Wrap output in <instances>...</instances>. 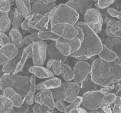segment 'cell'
Instances as JSON below:
<instances>
[{"instance_id":"5b68a950","label":"cell","mask_w":121,"mask_h":113,"mask_svg":"<svg viewBox=\"0 0 121 113\" xmlns=\"http://www.w3.org/2000/svg\"><path fill=\"white\" fill-rule=\"evenodd\" d=\"M52 91L55 99L63 100L70 103L75 101L79 96L80 85L74 82H65Z\"/></svg>"},{"instance_id":"f907efd6","label":"cell","mask_w":121,"mask_h":113,"mask_svg":"<svg viewBox=\"0 0 121 113\" xmlns=\"http://www.w3.org/2000/svg\"><path fill=\"white\" fill-rule=\"evenodd\" d=\"M117 26L119 29H121V19L117 21Z\"/></svg>"},{"instance_id":"cb8c5ba5","label":"cell","mask_w":121,"mask_h":113,"mask_svg":"<svg viewBox=\"0 0 121 113\" xmlns=\"http://www.w3.org/2000/svg\"><path fill=\"white\" fill-rule=\"evenodd\" d=\"M117 21L111 20L107 22L106 28V34L107 36L121 38V29L117 26Z\"/></svg>"},{"instance_id":"603a6c76","label":"cell","mask_w":121,"mask_h":113,"mask_svg":"<svg viewBox=\"0 0 121 113\" xmlns=\"http://www.w3.org/2000/svg\"><path fill=\"white\" fill-rule=\"evenodd\" d=\"M74 9L79 14L84 15L87 11L92 8V0H72Z\"/></svg>"},{"instance_id":"83f0119b","label":"cell","mask_w":121,"mask_h":113,"mask_svg":"<svg viewBox=\"0 0 121 113\" xmlns=\"http://www.w3.org/2000/svg\"><path fill=\"white\" fill-rule=\"evenodd\" d=\"M62 64L60 60L48 59L47 63V68L55 75H59L61 74Z\"/></svg>"},{"instance_id":"f546056e","label":"cell","mask_w":121,"mask_h":113,"mask_svg":"<svg viewBox=\"0 0 121 113\" xmlns=\"http://www.w3.org/2000/svg\"><path fill=\"white\" fill-rule=\"evenodd\" d=\"M50 18L49 13L42 16L35 25V29L38 31L48 30Z\"/></svg>"},{"instance_id":"8d00e7d4","label":"cell","mask_w":121,"mask_h":113,"mask_svg":"<svg viewBox=\"0 0 121 113\" xmlns=\"http://www.w3.org/2000/svg\"><path fill=\"white\" fill-rule=\"evenodd\" d=\"M82 103V98L81 96H79L75 101L70 103L69 105L67 106L64 113H69L72 110L77 108L80 106Z\"/></svg>"},{"instance_id":"b9f144b4","label":"cell","mask_w":121,"mask_h":113,"mask_svg":"<svg viewBox=\"0 0 121 113\" xmlns=\"http://www.w3.org/2000/svg\"><path fill=\"white\" fill-rule=\"evenodd\" d=\"M29 105L24 101L22 106L17 108L14 107L12 112L13 113H26L29 110Z\"/></svg>"},{"instance_id":"6f0895ef","label":"cell","mask_w":121,"mask_h":113,"mask_svg":"<svg viewBox=\"0 0 121 113\" xmlns=\"http://www.w3.org/2000/svg\"><path fill=\"white\" fill-rule=\"evenodd\" d=\"M120 96H121V93H120Z\"/></svg>"},{"instance_id":"8fae6325","label":"cell","mask_w":121,"mask_h":113,"mask_svg":"<svg viewBox=\"0 0 121 113\" xmlns=\"http://www.w3.org/2000/svg\"><path fill=\"white\" fill-rule=\"evenodd\" d=\"M73 70L75 74L73 81L75 83L80 84L90 75L91 66L85 61L79 60L74 66Z\"/></svg>"},{"instance_id":"ab89813d","label":"cell","mask_w":121,"mask_h":113,"mask_svg":"<svg viewBox=\"0 0 121 113\" xmlns=\"http://www.w3.org/2000/svg\"><path fill=\"white\" fill-rule=\"evenodd\" d=\"M32 111L33 113H50V110L46 107L36 104L33 107Z\"/></svg>"},{"instance_id":"ffe728a7","label":"cell","mask_w":121,"mask_h":113,"mask_svg":"<svg viewBox=\"0 0 121 113\" xmlns=\"http://www.w3.org/2000/svg\"><path fill=\"white\" fill-rule=\"evenodd\" d=\"M15 2L16 9L24 18H26L32 13L30 0H15Z\"/></svg>"},{"instance_id":"bcb514c9","label":"cell","mask_w":121,"mask_h":113,"mask_svg":"<svg viewBox=\"0 0 121 113\" xmlns=\"http://www.w3.org/2000/svg\"><path fill=\"white\" fill-rule=\"evenodd\" d=\"M0 47L5 45L11 43L10 39L9 37L5 34V33L0 32Z\"/></svg>"},{"instance_id":"db71d44e","label":"cell","mask_w":121,"mask_h":113,"mask_svg":"<svg viewBox=\"0 0 121 113\" xmlns=\"http://www.w3.org/2000/svg\"><path fill=\"white\" fill-rule=\"evenodd\" d=\"M92 0L93 1V2H97L98 1V0Z\"/></svg>"},{"instance_id":"9a60e30c","label":"cell","mask_w":121,"mask_h":113,"mask_svg":"<svg viewBox=\"0 0 121 113\" xmlns=\"http://www.w3.org/2000/svg\"><path fill=\"white\" fill-rule=\"evenodd\" d=\"M29 72L36 77L42 79H49L55 76V74L50 70L43 66L33 65L30 68Z\"/></svg>"},{"instance_id":"8992f818","label":"cell","mask_w":121,"mask_h":113,"mask_svg":"<svg viewBox=\"0 0 121 113\" xmlns=\"http://www.w3.org/2000/svg\"><path fill=\"white\" fill-rule=\"evenodd\" d=\"M106 94L101 89L85 93L81 95L82 104L84 108L91 111L99 109L103 106V99Z\"/></svg>"},{"instance_id":"f5cc1de1","label":"cell","mask_w":121,"mask_h":113,"mask_svg":"<svg viewBox=\"0 0 121 113\" xmlns=\"http://www.w3.org/2000/svg\"><path fill=\"white\" fill-rule=\"evenodd\" d=\"M10 2H11V3H12L13 2H14V1H15V0H9Z\"/></svg>"},{"instance_id":"f6af8a7d","label":"cell","mask_w":121,"mask_h":113,"mask_svg":"<svg viewBox=\"0 0 121 113\" xmlns=\"http://www.w3.org/2000/svg\"><path fill=\"white\" fill-rule=\"evenodd\" d=\"M65 101L61 100H56L55 107L57 110L60 112H64L67 106Z\"/></svg>"},{"instance_id":"2e32d148","label":"cell","mask_w":121,"mask_h":113,"mask_svg":"<svg viewBox=\"0 0 121 113\" xmlns=\"http://www.w3.org/2000/svg\"><path fill=\"white\" fill-rule=\"evenodd\" d=\"M60 79L56 77H52L41 82L36 85V89L38 91L43 90H52L58 87L62 84Z\"/></svg>"},{"instance_id":"3957f363","label":"cell","mask_w":121,"mask_h":113,"mask_svg":"<svg viewBox=\"0 0 121 113\" xmlns=\"http://www.w3.org/2000/svg\"><path fill=\"white\" fill-rule=\"evenodd\" d=\"M30 85V77L18 74H4L0 79V88L2 91L10 88L23 98L26 95Z\"/></svg>"},{"instance_id":"11a10c76","label":"cell","mask_w":121,"mask_h":113,"mask_svg":"<svg viewBox=\"0 0 121 113\" xmlns=\"http://www.w3.org/2000/svg\"><path fill=\"white\" fill-rule=\"evenodd\" d=\"M39 0V1H42V0Z\"/></svg>"},{"instance_id":"7bdbcfd3","label":"cell","mask_w":121,"mask_h":113,"mask_svg":"<svg viewBox=\"0 0 121 113\" xmlns=\"http://www.w3.org/2000/svg\"><path fill=\"white\" fill-rule=\"evenodd\" d=\"M111 106H112L113 112L114 113H121V97L117 96L115 102Z\"/></svg>"},{"instance_id":"f35d334b","label":"cell","mask_w":121,"mask_h":113,"mask_svg":"<svg viewBox=\"0 0 121 113\" xmlns=\"http://www.w3.org/2000/svg\"><path fill=\"white\" fill-rule=\"evenodd\" d=\"M11 3L9 0H0V13H9L11 10Z\"/></svg>"},{"instance_id":"74e56055","label":"cell","mask_w":121,"mask_h":113,"mask_svg":"<svg viewBox=\"0 0 121 113\" xmlns=\"http://www.w3.org/2000/svg\"><path fill=\"white\" fill-rule=\"evenodd\" d=\"M43 15L37 13H31L28 17V25L30 28L35 29V27L40 18Z\"/></svg>"},{"instance_id":"e575fe53","label":"cell","mask_w":121,"mask_h":113,"mask_svg":"<svg viewBox=\"0 0 121 113\" xmlns=\"http://www.w3.org/2000/svg\"><path fill=\"white\" fill-rule=\"evenodd\" d=\"M117 96L115 93H106L103 99V106H111L115 102Z\"/></svg>"},{"instance_id":"680465c9","label":"cell","mask_w":121,"mask_h":113,"mask_svg":"<svg viewBox=\"0 0 121 113\" xmlns=\"http://www.w3.org/2000/svg\"><path fill=\"white\" fill-rule=\"evenodd\" d=\"M120 9H121V6H120Z\"/></svg>"},{"instance_id":"d4e9b609","label":"cell","mask_w":121,"mask_h":113,"mask_svg":"<svg viewBox=\"0 0 121 113\" xmlns=\"http://www.w3.org/2000/svg\"><path fill=\"white\" fill-rule=\"evenodd\" d=\"M98 56L100 59L107 62H113L119 57L116 52L104 44L103 49Z\"/></svg>"},{"instance_id":"d590c367","label":"cell","mask_w":121,"mask_h":113,"mask_svg":"<svg viewBox=\"0 0 121 113\" xmlns=\"http://www.w3.org/2000/svg\"><path fill=\"white\" fill-rule=\"evenodd\" d=\"M23 40L25 44L28 45L41 40L39 38L38 32H37L26 36L24 37Z\"/></svg>"},{"instance_id":"7402d4cb","label":"cell","mask_w":121,"mask_h":113,"mask_svg":"<svg viewBox=\"0 0 121 113\" xmlns=\"http://www.w3.org/2000/svg\"><path fill=\"white\" fill-rule=\"evenodd\" d=\"M36 76L32 75L30 77V85L28 88V91L24 98V101L29 105H32L34 104V98L36 95Z\"/></svg>"},{"instance_id":"6da1fadb","label":"cell","mask_w":121,"mask_h":113,"mask_svg":"<svg viewBox=\"0 0 121 113\" xmlns=\"http://www.w3.org/2000/svg\"><path fill=\"white\" fill-rule=\"evenodd\" d=\"M91 66V78L99 87H107L121 81V61L119 57L113 62L99 58L93 61Z\"/></svg>"},{"instance_id":"4fadbf2b","label":"cell","mask_w":121,"mask_h":113,"mask_svg":"<svg viewBox=\"0 0 121 113\" xmlns=\"http://www.w3.org/2000/svg\"><path fill=\"white\" fill-rule=\"evenodd\" d=\"M19 51L18 48L11 42L0 47V66H2L5 63L15 59L18 56Z\"/></svg>"},{"instance_id":"52a82bcc","label":"cell","mask_w":121,"mask_h":113,"mask_svg":"<svg viewBox=\"0 0 121 113\" xmlns=\"http://www.w3.org/2000/svg\"><path fill=\"white\" fill-rule=\"evenodd\" d=\"M48 44L45 41L39 40L32 44L31 56L33 65L43 66L47 56Z\"/></svg>"},{"instance_id":"7a4b0ae2","label":"cell","mask_w":121,"mask_h":113,"mask_svg":"<svg viewBox=\"0 0 121 113\" xmlns=\"http://www.w3.org/2000/svg\"><path fill=\"white\" fill-rule=\"evenodd\" d=\"M75 25L82 28L84 37L79 49L70 56L78 60L86 61L98 55L103 49V44L97 34L84 22L78 21Z\"/></svg>"},{"instance_id":"7dc6e473","label":"cell","mask_w":121,"mask_h":113,"mask_svg":"<svg viewBox=\"0 0 121 113\" xmlns=\"http://www.w3.org/2000/svg\"><path fill=\"white\" fill-rule=\"evenodd\" d=\"M75 26L78 31V34L77 37L81 40V41L82 42V41L83 40L84 37V32L83 31V29L81 27L77 25H75Z\"/></svg>"},{"instance_id":"4316f807","label":"cell","mask_w":121,"mask_h":113,"mask_svg":"<svg viewBox=\"0 0 121 113\" xmlns=\"http://www.w3.org/2000/svg\"><path fill=\"white\" fill-rule=\"evenodd\" d=\"M14 105L13 101L3 94L0 96V112L11 113L12 112Z\"/></svg>"},{"instance_id":"c3c4849f","label":"cell","mask_w":121,"mask_h":113,"mask_svg":"<svg viewBox=\"0 0 121 113\" xmlns=\"http://www.w3.org/2000/svg\"><path fill=\"white\" fill-rule=\"evenodd\" d=\"M87 110L84 108L79 107L70 111L69 113H87Z\"/></svg>"},{"instance_id":"60d3db41","label":"cell","mask_w":121,"mask_h":113,"mask_svg":"<svg viewBox=\"0 0 121 113\" xmlns=\"http://www.w3.org/2000/svg\"><path fill=\"white\" fill-rule=\"evenodd\" d=\"M115 0H98L97 6L99 9H104L113 4Z\"/></svg>"},{"instance_id":"d6986e66","label":"cell","mask_w":121,"mask_h":113,"mask_svg":"<svg viewBox=\"0 0 121 113\" xmlns=\"http://www.w3.org/2000/svg\"><path fill=\"white\" fill-rule=\"evenodd\" d=\"M2 91V94L10 99L13 101L15 107L18 108L22 106L24 101L23 97L19 93L10 88H6Z\"/></svg>"},{"instance_id":"1f68e13d","label":"cell","mask_w":121,"mask_h":113,"mask_svg":"<svg viewBox=\"0 0 121 113\" xmlns=\"http://www.w3.org/2000/svg\"><path fill=\"white\" fill-rule=\"evenodd\" d=\"M19 60V59L17 57L13 60L4 64L2 68V71L3 73H14L16 69Z\"/></svg>"},{"instance_id":"5bb4252c","label":"cell","mask_w":121,"mask_h":113,"mask_svg":"<svg viewBox=\"0 0 121 113\" xmlns=\"http://www.w3.org/2000/svg\"><path fill=\"white\" fill-rule=\"evenodd\" d=\"M55 3H47L44 0H36L32 4V13H37L42 15L48 14L57 6Z\"/></svg>"},{"instance_id":"484cf974","label":"cell","mask_w":121,"mask_h":113,"mask_svg":"<svg viewBox=\"0 0 121 113\" xmlns=\"http://www.w3.org/2000/svg\"><path fill=\"white\" fill-rule=\"evenodd\" d=\"M79 84H80L79 94L81 96L84 93L88 91L99 90V86L96 84L92 81L90 75L84 81Z\"/></svg>"},{"instance_id":"ee69618b","label":"cell","mask_w":121,"mask_h":113,"mask_svg":"<svg viewBox=\"0 0 121 113\" xmlns=\"http://www.w3.org/2000/svg\"><path fill=\"white\" fill-rule=\"evenodd\" d=\"M107 13L112 17L121 19V11H118L113 8H109L107 10Z\"/></svg>"},{"instance_id":"836d02e7","label":"cell","mask_w":121,"mask_h":113,"mask_svg":"<svg viewBox=\"0 0 121 113\" xmlns=\"http://www.w3.org/2000/svg\"><path fill=\"white\" fill-rule=\"evenodd\" d=\"M24 20V18L22 15L17 10L16 8H15L14 16L12 20V26L13 27L18 28H20Z\"/></svg>"},{"instance_id":"816d5d0a","label":"cell","mask_w":121,"mask_h":113,"mask_svg":"<svg viewBox=\"0 0 121 113\" xmlns=\"http://www.w3.org/2000/svg\"><path fill=\"white\" fill-rule=\"evenodd\" d=\"M43 0L46 2L47 3L50 4V3H55L56 0Z\"/></svg>"},{"instance_id":"ac0fdd59","label":"cell","mask_w":121,"mask_h":113,"mask_svg":"<svg viewBox=\"0 0 121 113\" xmlns=\"http://www.w3.org/2000/svg\"><path fill=\"white\" fill-rule=\"evenodd\" d=\"M47 57L48 59L60 60L62 62V64H64L68 56H65L62 54L57 48L55 42L51 43L48 45Z\"/></svg>"},{"instance_id":"44dd1931","label":"cell","mask_w":121,"mask_h":113,"mask_svg":"<svg viewBox=\"0 0 121 113\" xmlns=\"http://www.w3.org/2000/svg\"><path fill=\"white\" fill-rule=\"evenodd\" d=\"M9 37L10 39L11 42L18 49H21L24 46L25 44L24 38L18 28L13 27L11 29L9 33Z\"/></svg>"},{"instance_id":"30bf717a","label":"cell","mask_w":121,"mask_h":113,"mask_svg":"<svg viewBox=\"0 0 121 113\" xmlns=\"http://www.w3.org/2000/svg\"><path fill=\"white\" fill-rule=\"evenodd\" d=\"M55 44L62 54L68 56L78 50L81 46V41L77 37L70 40L60 37Z\"/></svg>"},{"instance_id":"d6a6232c","label":"cell","mask_w":121,"mask_h":113,"mask_svg":"<svg viewBox=\"0 0 121 113\" xmlns=\"http://www.w3.org/2000/svg\"><path fill=\"white\" fill-rule=\"evenodd\" d=\"M38 35L39 38L41 40L43 41L50 40L54 41L55 42H56L60 38L58 35L53 32L51 30H47L38 31Z\"/></svg>"},{"instance_id":"9c48e42d","label":"cell","mask_w":121,"mask_h":113,"mask_svg":"<svg viewBox=\"0 0 121 113\" xmlns=\"http://www.w3.org/2000/svg\"><path fill=\"white\" fill-rule=\"evenodd\" d=\"M50 30L60 38L72 40L77 37L78 31L75 25L66 23H56L50 27Z\"/></svg>"},{"instance_id":"277c9868","label":"cell","mask_w":121,"mask_h":113,"mask_svg":"<svg viewBox=\"0 0 121 113\" xmlns=\"http://www.w3.org/2000/svg\"><path fill=\"white\" fill-rule=\"evenodd\" d=\"M50 27L56 23H66L75 25L78 22L79 14L65 4L57 6L49 13Z\"/></svg>"},{"instance_id":"e0dca14e","label":"cell","mask_w":121,"mask_h":113,"mask_svg":"<svg viewBox=\"0 0 121 113\" xmlns=\"http://www.w3.org/2000/svg\"><path fill=\"white\" fill-rule=\"evenodd\" d=\"M32 44L27 46L23 49L21 58L17 63L16 69L14 73L18 74L20 72H22L26 66V61L29 58H31Z\"/></svg>"},{"instance_id":"681fc988","label":"cell","mask_w":121,"mask_h":113,"mask_svg":"<svg viewBox=\"0 0 121 113\" xmlns=\"http://www.w3.org/2000/svg\"><path fill=\"white\" fill-rule=\"evenodd\" d=\"M110 106H103L101 108L103 112L112 113L113 112L112 110V109Z\"/></svg>"},{"instance_id":"7c38bea8","label":"cell","mask_w":121,"mask_h":113,"mask_svg":"<svg viewBox=\"0 0 121 113\" xmlns=\"http://www.w3.org/2000/svg\"><path fill=\"white\" fill-rule=\"evenodd\" d=\"M34 101L36 104L46 107L50 111L55 108V101L51 90L40 91L35 95Z\"/></svg>"},{"instance_id":"9f6ffc18","label":"cell","mask_w":121,"mask_h":113,"mask_svg":"<svg viewBox=\"0 0 121 113\" xmlns=\"http://www.w3.org/2000/svg\"><path fill=\"white\" fill-rule=\"evenodd\" d=\"M120 60H121V57H120Z\"/></svg>"},{"instance_id":"4dcf8cb0","label":"cell","mask_w":121,"mask_h":113,"mask_svg":"<svg viewBox=\"0 0 121 113\" xmlns=\"http://www.w3.org/2000/svg\"><path fill=\"white\" fill-rule=\"evenodd\" d=\"M61 75L63 79L66 82H70L73 80L75 74L70 67L66 63L62 64Z\"/></svg>"},{"instance_id":"f1b7e54d","label":"cell","mask_w":121,"mask_h":113,"mask_svg":"<svg viewBox=\"0 0 121 113\" xmlns=\"http://www.w3.org/2000/svg\"><path fill=\"white\" fill-rule=\"evenodd\" d=\"M12 25V21L8 13H1L0 17V32L6 33L9 31Z\"/></svg>"},{"instance_id":"ba28073f","label":"cell","mask_w":121,"mask_h":113,"mask_svg":"<svg viewBox=\"0 0 121 113\" xmlns=\"http://www.w3.org/2000/svg\"><path fill=\"white\" fill-rule=\"evenodd\" d=\"M84 19V22L96 33H99L101 32L103 19L99 10L91 8L85 13Z\"/></svg>"}]
</instances>
